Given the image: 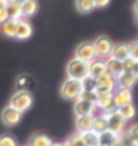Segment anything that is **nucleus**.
Listing matches in <instances>:
<instances>
[{"instance_id": "4be33fe9", "label": "nucleus", "mask_w": 138, "mask_h": 146, "mask_svg": "<svg viewBox=\"0 0 138 146\" xmlns=\"http://www.w3.org/2000/svg\"><path fill=\"white\" fill-rule=\"evenodd\" d=\"M53 141L44 134H34L30 140L28 146H51Z\"/></svg>"}, {"instance_id": "37998d69", "label": "nucleus", "mask_w": 138, "mask_h": 146, "mask_svg": "<svg viewBox=\"0 0 138 146\" xmlns=\"http://www.w3.org/2000/svg\"><path fill=\"white\" fill-rule=\"evenodd\" d=\"M14 1H17V3H20V4H22V3H25L26 0H14Z\"/></svg>"}, {"instance_id": "f257e3e1", "label": "nucleus", "mask_w": 138, "mask_h": 146, "mask_svg": "<svg viewBox=\"0 0 138 146\" xmlns=\"http://www.w3.org/2000/svg\"><path fill=\"white\" fill-rule=\"evenodd\" d=\"M32 103H33V97H32L31 92L27 90H17L10 98L9 106L17 109L18 112H26L28 108H31Z\"/></svg>"}, {"instance_id": "58836bf2", "label": "nucleus", "mask_w": 138, "mask_h": 146, "mask_svg": "<svg viewBox=\"0 0 138 146\" xmlns=\"http://www.w3.org/2000/svg\"><path fill=\"white\" fill-rule=\"evenodd\" d=\"M133 10H135V14H136V17H138V0L135 3V5H133Z\"/></svg>"}, {"instance_id": "79ce46f5", "label": "nucleus", "mask_w": 138, "mask_h": 146, "mask_svg": "<svg viewBox=\"0 0 138 146\" xmlns=\"http://www.w3.org/2000/svg\"><path fill=\"white\" fill-rule=\"evenodd\" d=\"M126 146H138V144H136V143H131V144H128V145H126Z\"/></svg>"}, {"instance_id": "f03ea898", "label": "nucleus", "mask_w": 138, "mask_h": 146, "mask_svg": "<svg viewBox=\"0 0 138 146\" xmlns=\"http://www.w3.org/2000/svg\"><path fill=\"white\" fill-rule=\"evenodd\" d=\"M88 68H89V63H86L77 58L71 59L66 66L67 78L81 80L88 74Z\"/></svg>"}, {"instance_id": "5701e85b", "label": "nucleus", "mask_w": 138, "mask_h": 146, "mask_svg": "<svg viewBox=\"0 0 138 146\" xmlns=\"http://www.w3.org/2000/svg\"><path fill=\"white\" fill-rule=\"evenodd\" d=\"M75 6L77 11L82 14H88L91 13L92 10L95 9L94 4H93V0H76L75 1Z\"/></svg>"}, {"instance_id": "9b49d317", "label": "nucleus", "mask_w": 138, "mask_h": 146, "mask_svg": "<svg viewBox=\"0 0 138 146\" xmlns=\"http://www.w3.org/2000/svg\"><path fill=\"white\" fill-rule=\"evenodd\" d=\"M32 36V26L31 23L25 19L18 20L17 22V28H16V33L15 38H17L20 40H25L28 39Z\"/></svg>"}, {"instance_id": "e433bc0d", "label": "nucleus", "mask_w": 138, "mask_h": 146, "mask_svg": "<svg viewBox=\"0 0 138 146\" xmlns=\"http://www.w3.org/2000/svg\"><path fill=\"white\" fill-rule=\"evenodd\" d=\"M132 74L136 76L137 78V80H138V60H136V63H135V65H133V68H132Z\"/></svg>"}, {"instance_id": "423d86ee", "label": "nucleus", "mask_w": 138, "mask_h": 146, "mask_svg": "<svg viewBox=\"0 0 138 146\" xmlns=\"http://www.w3.org/2000/svg\"><path fill=\"white\" fill-rule=\"evenodd\" d=\"M108 118V129L114 134H116L117 136H120L121 134L125 131L126 127V119H124V117L120 114L119 111L111 113V114L106 115Z\"/></svg>"}, {"instance_id": "c03bdc74", "label": "nucleus", "mask_w": 138, "mask_h": 146, "mask_svg": "<svg viewBox=\"0 0 138 146\" xmlns=\"http://www.w3.org/2000/svg\"><path fill=\"white\" fill-rule=\"evenodd\" d=\"M99 146H111V145H99Z\"/></svg>"}, {"instance_id": "f3484780", "label": "nucleus", "mask_w": 138, "mask_h": 146, "mask_svg": "<svg viewBox=\"0 0 138 146\" xmlns=\"http://www.w3.org/2000/svg\"><path fill=\"white\" fill-rule=\"evenodd\" d=\"M105 64H106V72L112 75L114 78H116L117 75H120L122 72V63L120 60H116L109 56L105 60Z\"/></svg>"}, {"instance_id": "7ed1b4c3", "label": "nucleus", "mask_w": 138, "mask_h": 146, "mask_svg": "<svg viewBox=\"0 0 138 146\" xmlns=\"http://www.w3.org/2000/svg\"><path fill=\"white\" fill-rule=\"evenodd\" d=\"M82 91V85H81V80L67 78L62 82L61 88H60V93L64 98L67 100H76L78 98L80 93Z\"/></svg>"}, {"instance_id": "20e7f679", "label": "nucleus", "mask_w": 138, "mask_h": 146, "mask_svg": "<svg viewBox=\"0 0 138 146\" xmlns=\"http://www.w3.org/2000/svg\"><path fill=\"white\" fill-rule=\"evenodd\" d=\"M93 46H94V49L97 53V58L106 59L110 56L114 44L106 36H99L98 38L93 40Z\"/></svg>"}, {"instance_id": "0eeeda50", "label": "nucleus", "mask_w": 138, "mask_h": 146, "mask_svg": "<svg viewBox=\"0 0 138 146\" xmlns=\"http://www.w3.org/2000/svg\"><path fill=\"white\" fill-rule=\"evenodd\" d=\"M21 118L22 113L11 106H6L1 111V121L7 127H14V125L18 124Z\"/></svg>"}, {"instance_id": "c85d7f7f", "label": "nucleus", "mask_w": 138, "mask_h": 146, "mask_svg": "<svg viewBox=\"0 0 138 146\" xmlns=\"http://www.w3.org/2000/svg\"><path fill=\"white\" fill-rule=\"evenodd\" d=\"M66 145L67 146H86L83 143V139H82V135L80 133H76L74 135H71V137L66 141Z\"/></svg>"}, {"instance_id": "39448f33", "label": "nucleus", "mask_w": 138, "mask_h": 146, "mask_svg": "<svg viewBox=\"0 0 138 146\" xmlns=\"http://www.w3.org/2000/svg\"><path fill=\"white\" fill-rule=\"evenodd\" d=\"M75 58L83 60L86 63H91L92 60L97 58V53L93 46V42H82L78 47L76 48Z\"/></svg>"}, {"instance_id": "cd10ccee", "label": "nucleus", "mask_w": 138, "mask_h": 146, "mask_svg": "<svg viewBox=\"0 0 138 146\" xmlns=\"http://www.w3.org/2000/svg\"><path fill=\"white\" fill-rule=\"evenodd\" d=\"M114 102V96L112 95H100L98 96V101H97V107L100 111H103L108 106H110V104Z\"/></svg>"}, {"instance_id": "bb28decb", "label": "nucleus", "mask_w": 138, "mask_h": 146, "mask_svg": "<svg viewBox=\"0 0 138 146\" xmlns=\"http://www.w3.org/2000/svg\"><path fill=\"white\" fill-rule=\"evenodd\" d=\"M116 137H117L116 134H114L112 131H110L108 129V130H105V131L99 134L100 145H112V143L116 140Z\"/></svg>"}, {"instance_id": "aec40b11", "label": "nucleus", "mask_w": 138, "mask_h": 146, "mask_svg": "<svg viewBox=\"0 0 138 146\" xmlns=\"http://www.w3.org/2000/svg\"><path fill=\"white\" fill-rule=\"evenodd\" d=\"M97 87H105V88H110V90H115L116 80L112 75L105 72L104 75H101L100 78H98V86Z\"/></svg>"}, {"instance_id": "c756f323", "label": "nucleus", "mask_w": 138, "mask_h": 146, "mask_svg": "<svg viewBox=\"0 0 138 146\" xmlns=\"http://www.w3.org/2000/svg\"><path fill=\"white\" fill-rule=\"evenodd\" d=\"M128 53L131 58L138 60V39L128 43Z\"/></svg>"}, {"instance_id": "a211bd4d", "label": "nucleus", "mask_w": 138, "mask_h": 146, "mask_svg": "<svg viewBox=\"0 0 138 146\" xmlns=\"http://www.w3.org/2000/svg\"><path fill=\"white\" fill-rule=\"evenodd\" d=\"M21 7H22V17L27 19L37 13L38 3H37V0H26L25 3L21 4Z\"/></svg>"}, {"instance_id": "f8f14e48", "label": "nucleus", "mask_w": 138, "mask_h": 146, "mask_svg": "<svg viewBox=\"0 0 138 146\" xmlns=\"http://www.w3.org/2000/svg\"><path fill=\"white\" fill-rule=\"evenodd\" d=\"M94 117H95V114L76 117V129H77V133L82 134V133H86L88 130H92L93 121H94Z\"/></svg>"}, {"instance_id": "412c9836", "label": "nucleus", "mask_w": 138, "mask_h": 146, "mask_svg": "<svg viewBox=\"0 0 138 146\" xmlns=\"http://www.w3.org/2000/svg\"><path fill=\"white\" fill-rule=\"evenodd\" d=\"M93 130L98 134L108 130V118L104 114H99L94 117V121H93Z\"/></svg>"}, {"instance_id": "2f4dec72", "label": "nucleus", "mask_w": 138, "mask_h": 146, "mask_svg": "<svg viewBox=\"0 0 138 146\" xmlns=\"http://www.w3.org/2000/svg\"><path fill=\"white\" fill-rule=\"evenodd\" d=\"M0 146H17V144L11 135H3L0 137Z\"/></svg>"}, {"instance_id": "473e14b6", "label": "nucleus", "mask_w": 138, "mask_h": 146, "mask_svg": "<svg viewBox=\"0 0 138 146\" xmlns=\"http://www.w3.org/2000/svg\"><path fill=\"white\" fill-rule=\"evenodd\" d=\"M127 131H128V134H129V136L132 137L133 143L138 144V124H135V125H132V127L129 128Z\"/></svg>"}, {"instance_id": "1a4fd4ad", "label": "nucleus", "mask_w": 138, "mask_h": 146, "mask_svg": "<svg viewBox=\"0 0 138 146\" xmlns=\"http://www.w3.org/2000/svg\"><path fill=\"white\" fill-rule=\"evenodd\" d=\"M97 111H98L97 104L87 102V101H83L81 98H76V102H75V106H74V112H75L76 117L95 114Z\"/></svg>"}, {"instance_id": "72a5a7b5", "label": "nucleus", "mask_w": 138, "mask_h": 146, "mask_svg": "<svg viewBox=\"0 0 138 146\" xmlns=\"http://www.w3.org/2000/svg\"><path fill=\"white\" fill-rule=\"evenodd\" d=\"M117 109H119V108H117V106L112 102V103L110 104V106H108L105 109H103V111H101V114H104V115H109V114H111V113L116 112Z\"/></svg>"}, {"instance_id": "ddd939ff", "label": "nucleus", "mask_w": 138, "mask_h": 146, "mask_svg": "<svg viewBox=\"0 0 138 146\" xmlns=\"http://www.w3.org/2000/svg\"><path fill=\"white\" fill-rule=\"evenodd\" d=\"M116 87H124V88H132L135 86L137 78L132 72L122 71L120 75H117L116 78Z\"/></svg>"}, {"instance_id": "393cba45", "label": "nucleus", "mask_w": 138, "mask_h": 146, "mask_svg": "<svg viewBox=\"0 0 138 146\" xmlns=\"http://www.w3.org/2000/svg\"><path fill=\"white\" fill-rule=\"evenodd\" d=\"M117 111H119V113L124 117V119H126V120H129V119L135 118V115H136V108H135V106H133L132 103L120 107Z\"/></svg>"}, {"instance_id": "f704fd0d", "label": "nucleus", "mask_w": 138, "mask_h": 146, "mask_svg": "<svg viewBox=\"0 0 138 146\" xmlns=\"http://www.w3.org/2000/svg\"><path fill=\"white\" fill-rule=\"evenodd\" d=\"M109 3H110V0H93V4H94L95 7H105L109 5Z\"/></svg>"}, {"instance_id": "9d476101", "label": "nucleus", "mask_w": 138, "mask_h": 146, "mask_svg": "<svg viewBox=\"0 0 138 146\" xmlns=\"http://www.w3.org/2000/svg\"><path fill=\"white\" fill-rule=\"evenodd\" d=\"M106 72V64L105 60L101 58H95L94 60H92L89 63V68H88V74L94 76V78H100L101 75H104Z\"/></svg>"}, {"instance_id": "2eb2a0df", "label": "nucleus", "mask_w": 138, "mask_h": 146, "mask_svg": "<svg viewBox=\"0 0 138 146\" xmlns=\"http://www.w3.org/2000/svg\"><path fill=\"white\" fill-rule=\"evenodd\" d=\"M6 11H7V16L11 20H21L22 17V7L21 4L14 0H9L6 5Z\"/></svg>"}, {"instance_id": "6e6552de", "label": "nucleus", "mask_w": 138, "mask_h": 146, "mask_svg": "<svg viewBox=\"0 0 138 146\" xmlns=\"http://www.w3.org/2000/svg\"><path fill=\"white\" fill-rule=\"evenodd\" d=\"M112 96H114V103L117 106V108L132 103V100H133L131 88L116 87L115 91L112 93Z\"/></svg>"}, {"instance_id": "b1692460", "label": "nucleus", "mask_w": 138, "mask_h": 146, "mask_svg": "<svg viewBox=\"0 0 138 146\" xmlns=\"http://www.w3.org/2000/svg\"><path fill=\"white\" fill-rule=\"evenodd\" d=\"M81 85H82V90H97L98 79L87 74L84 78L81 79Z\"/></svg>"}, {"instance_id": "4468645a", "label": "nucleus", "mask_w": 138, "mask_h": 146, "mask_svg": "<svg viewBox=\"0 0 138 146\" xmlns=\"http://www.w3.org/2000/svg\"><path fill=\"white\" fill-rule=\"evenodd\" d=\"M127 56H129L128 53V43H116L112 46L110 58H114L116 60L122 62L124 59H126Z\"/></svg>"}, {"instance_id": "6ab92c4d", "label": "nucleus", "mask_w": 138, "mask_h": 146, "mask_svg": "<svg viewBox=\"0 0 138 146\" xmlns=\"http://www.w3.org/2000/svg\"><path fill=\"white\" fill-rule=\"evenodd\" d=\"M82 139H83V143L86 146H99L100 145V140H99V134L92 130H88L86 133H82Z\"/></svg>"}, {"instance_id": "dca6fc26", "label": "nucleus", "mask_w": 138, "mask_h": 146, "mask_svg": "<svg viewBox=\"0 0 138 146\" xmlns=\"http://www.w3.org/2000/svg\"><path fill=\"white\" fill-rule=\"evenodd\" d=\"M17 22L18 20H11L7 19L5 22H3L0 25V30H1V33L6 37L10 38H15V33H16V28H17Z\"/></svg>"}, {"instance_id": "a878e982", "label": "nucleus", "mask_w": 138, "mask_h": 146, "mask_svg": "<svg viewBox=\"0 0 138 146\" xmlns=\"http://www.w3.org/2000/svg\"><path fill=\"white\" fill-rule=\"evenodd\" d=\"M78 98L95 104L97 101H98V93H97L95 90H82L78 96Z\"/></svg>"}, {"instance_id": "7c9ffc66", "label": "nucleus", "mask_w": 138, "mask_h": 146, "mask_svg": "<svg viewBox=\"0 0 138 146\" xmlns=\"http://www.w3.org/2000/svg\"><path fill=\"white\" fill-rule=\"evenodd\" d=\"M121 63H122V71L131 72L132 68H133V65H135V63H136V60L133 58H131V56H127V58L124 59Z\"/></svg>"}, {"instance_id": "c9c22d12", "label": "nucleus", "mask_w": 138, "mask_h": 146, "mask_svg": "<svg viewBox=\"0 0 138 146\" xmlns=\"http://www.w3.org/2000/svg\"><path fill=\"white\" fill-rule=\"evenodd\" d=\"M7 19H9V16H7L6 7H0V25H1L3 22H5Z\"/></svg>"}, {"instance_id": "ea45409f", "label": "nucleus", "mask_w": 138, "mask_h": 146, "mask_svg": "<svg viewBox=\"0 0 138 146\" xmlns=\"http://www.w3.org/2000/svg\"><path fill=\"white\" fill-rule=\"evenodd\" d=\"M9 0H0V7H6Z\"/></svg>"}, {"instance_id": "a19ab883", "label": "nucleus", "mask_w": 138, "mask_h": 146, "mask_svg": "<svg viewBox=\"0 0 138 146\" xmlns=\"http://www.w3.org/2000/svg\"><path fill=\"white\" fill-rule=\"evenodd\" d=\"M51 146H67L66 143H53Z\"/></svg>"}, {"instance_id": "4c0bfd02", "label": "nucleus", "mask_w": 138, "mask_h": 146, "mask_svg": "<svg viewBox=\"0 0 138 146\" xmlns=\"http://www.w3.org/2000/svg\"><path fill=\"white\" fill-rule=\"evenodd\" d=\"M111 146H125V145H124V143H122V140L120 139V136H117V137H116V140L114 141Z\"/></svg>"}]
</instances>
